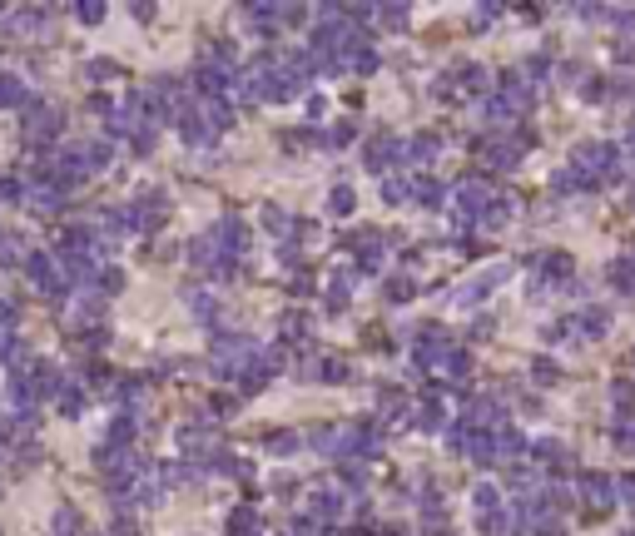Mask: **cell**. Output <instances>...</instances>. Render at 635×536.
<instances>
[{"mask_svg": "<svg viewBox=\"0 0 635 536\" xmlns=\"http://www.w3.org/2000/svg\"><path fill=\"white\" fill-rule=\"evenodd\" d=\"M571 169L591 174L596 184H611V179L621 174V149H616V144H581V149L571 154Z\"/></svg>", "mask_w": 635, "mask_h": 536, "instance_id": "6da1fadb", "label": "cell"}, {"mask_svg": "<svg viewBox=\"0 0 635 536\" xmlns=\"http://www.w3.org/2000/svg\"><path fill=\"white\" fill-rule=\"evenodd\" d=\"M576 492H581L586 502L606 507V502H616V477H606V472H581V477H576Z\"/></svg>", "mask_w": 635, "mask_h": 536, "instance_id": "7a4b0ae2", "label": "cell"}, {"mask_svg": "<svg viewBox=\"0 0 635 536\" xmlns=\"http://www.w3.org/2000/svg\"><path fill=\"white\" fill-rule=\"evenodd\" d=\"M611 403H616V413H621V418H631V408H635V383L616 378V383H611Z\"/></svg>", "mask_w": 635, "mask_h": 536, "instance_id": "3957f363", "label": "cell"}, {"mask_svg": "<svg viewBox=\"0 0 635 536\" xmlns=\"http://www.w3.org/2000/svg\"><path fill=\"white\" fill-rule=\"evenodd\" d=\"M611 283H616L621 293H635V263L631 258H616V263H611Z\"/></svg>", "mask_w": 635, "mask_h": 536, "instance_id": "277c9868", "label": "cell"}, {"mask_svg": "<svg viewBox=\"0 0 635 536\" xmlns=\"http://www.w3.org/2000/svg\"><path fill=\"white\" fill-rule=\"evenodd\" d=\"M611 437H616V447H621V452H635V423H631V418H616Z\"/></svg>", "mask_w": 635, "mask_h": 536, "instance_id": "5b68a950", "label": "cell"}, {"mask_svg": "<svg viewBox=\"0 0 635 536\" xmlns=\"http://www.w3.org/2000/svg\"><path fill=\"white\" fill-rule=\"evenodd\" d=\"M546 278H571V253H546Z\"/></svg>", "mask_w": 635, "mask_h": 536, "instance_id": "8992f818", "label": "cell"}, {"mask_svg": "<svg viewBox=\"0 0 635 536\" xmlns=\"http://www.w3.org/2000/svg\"><path fill=\"white\" fill-rule=\"evenodd\" d=\"M616 497H621L626 507H635V472H626V477H616Z\"/></svg>", "mask_w": 635, "mask_h": 536, "instance_id": "52a82bcc", "label": "cell"}, {"mask_svg": "<svg viewBox=\"0 0 635 536\" xmlns=\"http://www.w3.org/2000/svg\"><path fill=\"white\" fill-rule=\"evenodd\" d=\"M606 15L616 20V30H626V35L635 30V10H606Z\"/></svg>", "mask_w": 635, "mask_h": 536, "instance_id": "ba28073f", "label": "cell"}, {"mask_svg": "<svg viewBox=\"0 0 635 536\" xmlns=\"http://www.w3.org/2000/svg\"><path fill=\"white\" fill-rule=\"evenodd\" d=\"M536 378H541V383H556V363L541 358V363H536Z\"/></svg>", "mask_w": 635, "mask_h": 536, "instance_id": "9c48e42d", "label": "cell"}, {"mask_svg": "<svg viewBox=\"0 0 635 536\" xmlns=\"http://www.w3.org/2000/svg\"><path fill=\"white\" fill-rule=\"evenodd\" d=\"M631 154H635V124H631Z\"/></svg>", "mask_w": 635, "mask_h": 536, "instance_id": "30bf717a", "label": "cell"}, {"mask_svg": "<svg viewBox=\"0 0 635 536\" xmlns=\"http://www.w3.org/2000/svg\"><path fill=\"white\" fill-rule=\"evenodd\" d=\"M621 536H635V532H621Z\"/></svg>", "mask_w": 635, "mask_h": 536, "instance_id": "8fae6325", "label": "cell"}]
</instances>
